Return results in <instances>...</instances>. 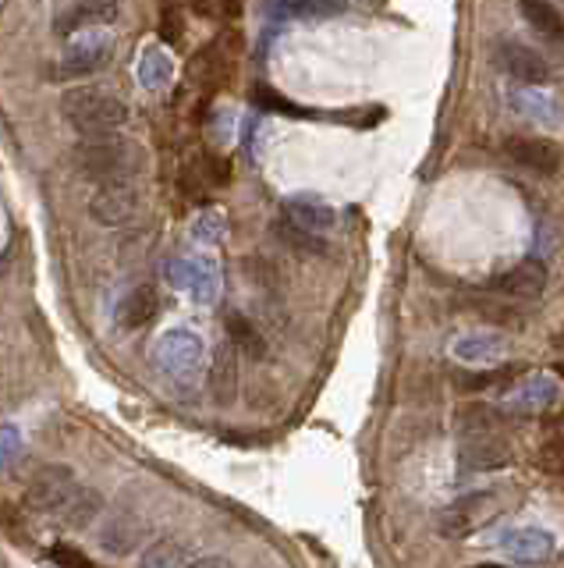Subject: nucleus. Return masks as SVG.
Returning <instances> with one entry per match:
<instances>
[{
  "label": "nucleus",
  "instance_id": "obj_1",
  "mask_svg": "<svg viewBox=\"0 0 564 568\" xmlns=\"http://www.w3.org/2000/svg\"><path fill=\"white\" fill-rule=\"evenodd\" d=\"M75 164L85 178L100 181V186H111V181H132L135 171L143 164V149L132 146L122 136H85L75 146Z\"/></svg>",
  "mask_w": 564,
  "mask_h": 568
},
{
  "label": "nucleus",
  "instance_id": "obj_2",
  "mask_svg": "<svg viewBox=\"0 0 564 568\" xmlns=\"http://www.w3.org/2000/svg\"><path fill=\"white\" fill-rule=\"evenodd\" d=\"M61 111L67 125H72L79 136H111L114 128H122L128 122V104L122 96L104 93V90H67L61 99Z\"/></svg>",
  "mask_w": 564,
  "mask_h": 568
},
{
  "label": "nucleus",
  "instance_id": "obj_3",
  "mask_svg": "<svg viewBox=\"0 0 564 568\" xmlns=\"http://www.w3.org/2000/svg\"><path fill=\"white\" fill-rule=\"evenodd\" d=\"M157 366L175 380H192L202 366V341L192 330H167L160 334L157 348H153Z\"/></svg>",
  "mask_w": 564,
  "mask_h": 568
},
{
  "label": "nucleus",
  "instance_id": "obj_4",
  "mask_svg": "<svg viewBox=\"0 0 564 568\" xmlns=\"http://www.w3.org/2000/svg\"><path fill=\"white\" fill-rule=\"evenodd\" d=\"M143 207V192L135 181H111V186H100L90 199V213L96 224H128L135 213Z\"/></svg>",
  "mask_w": 564,
  "mask_h": 568
},
{
  "label": "nucleus",
  "instance_id": "obj_5",
  "mask_svg": "<svg viewBox=\"0 0 564 568\" xmlns=\"http://www.w3.org/2000/svg\"><path fill=\"white\" fill-rule=\"evenodd\" d=\"M458 459L466 470L476 473H493V470H504L515 459V448H511L508 438H501L498 430H487V433H466L458 448Z\"/></svg>",
  "mask_w": 564,
  "mask_h": 568
},
{
  "label": "nucleus",
  "instance_id": "obj_6",
  "mask_svg": "<svg viewBox=\"0 0 564 568\" xmlns=\"http://www.w3.org/2000/svg\"><path fill=\"white\" fill-rule=\"evenodd\" d=\"M75 473L67 465H43V470L32 476L29 491H25V505L32 512H61L75 494Z\"/></svg>",
  "mask_w": 564,
  "mask_h": 568
},
{
  "label": "nucleus",
  "instance_id": "obj_7",
  "mask_svg": "<svg viewBox=\"0 0 564 568\" xmlns=\"http://www.w3.org/2000/svg\"><path fill=\"white\" fill-rule=\"evenodd\" d=\"M498 61L511 78L525 82V86H543V82H551V61L525 43H501Z\"/></svg>",
  "mask_w": 564,
  "mask_h": 568
},
{
  "label": "nucleus",
  "instance_id": "obj_8",
  "mask_svg": "<svg viewBox=\"0 0 564 568\" xmlns=\"http://www.w3.org/2000/svg\"><path fill=\"white\" fill-rule=\"evenodd\" d=\"M501 547H504V555L515 561H546V558H554L557 537L551 529L522 526V529H508L501 537Z\"/></svg>",
  "mask_w": 564,
  "mask_h": 568
},
{
  "label": "nucleus",
  "instance_id": "obj_9",
  "mask_svg": "<svg viewBox=\"0 0 564 568\" xmlns=\"http://www.w3.org/2000/svg\"><path fill=\"white\" fill-rule=\"evenodd\" d=\"M504 154L515 160L519 167H529L536 175H554L561 167V149L551 139H529V136H515L504 143Z\"/></svg>",
  "mask_w": 564,
  "mask_h": 568
},
{
  "label": "nucleus",
  "instance_id": "obj_10",
  "mask_svg": "<svg viewBox=\"0 0 564 568\" xmlns=\"http://www.w3.org/2000/svg\"><path fill=\"white\" fill-rule=\"evenodd\" d=\"M546 281H551L546 266L540 260H525V263L511 266V271L493 277V288L511 295V298H540L546 292Z\"/></svg>",
  "mask_w": 564,
  "mask_h": 568
},
{
  "label": "nucleus",
  "instance_id": "obj_11",
  "mask_svg": "<svg viewBox=\"0 0 564 568\" xmlns=\"http://www.w3.org/2000/svg\"><path fill=\"white\" fill-rule=\"evenodd\" d=\"M160 313V298H157V288H149V284H139V288H132L122 303H117V313L114 320L117 327L125 330H139L146 324H153V316Z\"/></svg>",
  "mask_w": 564,
  "mask_h": 568
},
{
  "label": "nucleus",
  "instance_id": "obj_12",
  "mask_svg": "<svg viewBox=\"0 0 564 568\" xmlns=\"http://www.w3.org/2000/svg\"><path fill=\"white\" fill-rule=\"evenodd\" d=\"M284 221H292L305 231H316V235H323V231H331L334 221H337V213L331 203H323V199L316 196H295V199H288L284 203Z\"/></svg>",
  "mask_w": 564,
  "mask_h": 568
},
{
  "label": "nucleus",
  "instance_id": "obj_13",
  "mask_svg": "<svg viewBox=\"0 0 564 568\" xmlns=\"http://www.w3.org/2000/svg\"><path fill=\"white\" fill-rule=\"evenodd\" d=\"M111 43L107 40H85L82 46H72L64 54V61H61V75H67V78H79V75H93V72H100L104 69V64L111 61Z\"/></svg>",
  "mask_w": 564,
  "mask_h": 568
},
{
  "label": "nucleus",
  "instance_id": "obj_14",
  "mask_svg": "<svg viewBox=\"0 0 564 568\" xmlns=\"http://www.w3.org/2000/svg\"><path fill=\"white\" fill-rule=\"evenodd\" d=\"M143 537V523L132 519V515H111V523L100 529V547L107 550V555H132L135 544Z\"/></svg>",
  "mask_w": 564,
  "mask_h": 568
},
{
  "label": "nucleus",
  "instance_id": "obj_15",
  "mask_svg": "<svg viewBox=\"0 0 564 568\" xmlns=\"http://www.w3.org/2000/svg\"><path fill=\"white\" fill-rule=\"evenodd\" d=\"M557 395H561V388L554 377H533V380H525L519 391H511V406L519 412H543L557 402Z\"/></svg>",
  "mask_w": 564,
  "mask_h": 568
},
{
  "label": "nucleus",
  "instance_id": "obj_16",
  "mask_svg": "<svg viewBox=\"0 0 564 568\" xmlns=\"http://www.w3.org/2000/svg\"><path fill=\"white\" fill-rule=\"evenodd\" d=\"M104 512V497H100L93 487H79L72 494V501L58 512L61 515V523L64 526H72V529H85V526H93L96 523V515Z\"/></svg>",
  "mask_w": 564,
  "mask_h": 568
},
{
  "label": "nucleus",
  "instance_id": "obj_17",
  "mask_svg": "<svg viewBox=\"0 0 564 568\" xmlns=\"http://www.w3.org/2000/svg\"><path fill=\"white\" fill-rule=\"evenodd\" d=\"M278 239L299 256H327V249H331L323 235H316V231H305V228H299L292 221H284V217L278 221Z\"/></svg>",
  "mask_w": 564,
  "mask_h": 568
},
{
  "label": "nucleus",
  "instance_id": "obj_18",
  "mask_svg": "<svg viewBox=\"0 0 564 568\" xmlns=\"http://www.w3.org/2000/svg\"><path fill=\"white\" fill-rule=\"evenodd\" d=\"M117 19V4H79V8H67L54 19V32L67 36L75 32L82 22H114Z\"/></svg>",
  "mask_w": 564,
  "mask_h": 568
},
{
  "label": "nucleus",
  "instance_id": "obj_19",
  "mask_svg": "<svg viewBox=\"0 0 564 568\" xmlns=\"http://www.w3.org/2000/svg\"><path fill=\"white\" fill-rule=\"evenodd\" d=\"M185 544L181 540H153L146 550H143V558H139V568H185Z\"/></svg>",
  "mask_w": 564,
  "mask_h": 568
},
{
  "label": "nucleus",
  "instance_id": "obj_20",
  "mask_svg": "<svg viewBox=\"0 0 564 568\" xmlns=\"http://www.w3.org/2000/svg\"><path fill=\"white\" fill-rule=\"evenodd\" d=\"M234 348H220L210 366V388L217 395V402H231L234 395Z\"/></svg>",
  "mask_w": 564,
  "mask_h": 568
},
{
  "label": "nucleus",
  "instance_id": "obj_21",
  "mask_svg": "<svg viewBox=\"0 0 564 568\" xmlns=\"http://www.w3.org/2000/svg\"><path fill=\"white\" fill-rule=\"evenodd\" d=\"M522 14L543 40H554V43L564 40V19L557 14V8H551V4H522Z\"/></svg>",
  "mask_w": 564,
  "mask_h": 568
},
{
  "label": "nucleus",
  "instance_id": "obj_22",
  "mask_svg": "<svg viewBox=\"0 0 564 568\" xmlns=\"http://www.w3.org/2000/svg\"><path fill=\"white\" fill-rule=\"evenodd\" d=\"M451 353L461 362H487V359H498L504 353V345L498 338H483V334H472V338H461L455 341Z\"/></svg>",
  "mask_w": 564,
  "mask_h": 568
},
{
  "label": "nucleus",
  "instance_id": "obj_23",
  "mask_svg": "<svg viewBox=\"0 0 564 568\" xmlns=\"http://www.w3.org/2000/svg\"><path fill=\"white\" fill-rule=\"evenodd\" d=\"M228 338H231V348H238V353H246L252 359L263 356V338L255 334V327L246 320V316H238V313L228 316Z\"/></svg>",
  "mask_w": 564,
  "mask_h": 568
},
{
  "label": "nucleus",
  "instance_id": "obj_24",
  "mask_svg": "<svg viewBox=\"0 0 564 568\" xmlns=\"http://www.w3.org/2000/svg\"><path fill=\"white\" fill-rule=\"evenodd\" d=\"M139 78L143 86L149 90H160L170 82V57L160 54V50H146V54L139 57Z\"/></svg>",
  "mask_w": 564,
  "mask_h": 568
},
{
  "label": "nucleus",
  "instance_id": "obj_25",
  "mask_svg": "<svg viewBox=\"0 0 564 568\" xmlns=\"http://www.w3.org/2000/svg\"><path fill=\"white\" fill-rule=\"evenodd\" d=\"M22 455V441H19V433H14L11 427H0V473L11 470L14 462H19Z\"/></svg>",
  "mask_w": 564,
  "mask_h": 568
},
{
  "label": "nucleus",
  "instance_id": "obj_26",
  "mask_svg": "<svg viewBox=\"0 0 564 568\" xmlns=\"http://www.w3.org/2000/svg\"><path fill=\"white\" fill-rule=\"evenodd\" d=\"M50 561L61 565V568H93V561L82 555V550L75 547H67V544H58V547H50Z\"/></svg>",
  "mask_w": 564,
  "mask_h": 568
},
{
  "label": "nucleus",
  "instance_id": "obj_27",
  "mask_svg": "<svg viewBox=\"0 0 564 568\" xmlns=\"http://www.w3.org/2000/svg\"><path fill=\"white\" fill-rule=\"evenodd\" d=\"M181 32H185V25H181V11H178V8H164V11H160V36H164L167 43H178V40H181Z\"/></svg>",
  "mask_w": 564,
  "mask_h": 568
},
{
  "label": "nucleus",
  "instance_id": "obj_28",
  "mask_svg": "<svg viewBox=\"0 0 564 568\" xmlns=\"http://www.w3.org/2000/svg\"><path fill=\"white\" fill-rule=\"evenodd\" d=\"M504 377H508V370H493V374H480V377H466L461 383H466V388H490V383H498Z\"/></svg>",
  "mask_w": 564,
  "mask_h": 568
},
{
  "label": "nucleus",
  "instance_id": "obj_29",
  "mask_svg": "<svg viewBox=\"0 0 564 568\" xmlns=\"http://www.w3.org/2000/svg\"><path fill=\"white\" fill-rule=\"evenodd\" d=\"M185 568H231V561H228V558H220V555H202V558H196V561H188Z\"/></svg>",
  "mask_w": 564,
  "mask_h": 568
},
{
  "label": "nucleus",
  "instance_id": "obj_30",
  "mask_svg": "<svg viewBox=\"0 0 564 568\" xmlns=\"http://www.w3.org/2000/svg\"><path fill=\"white\" fill-rule=\"evenodd\" d=\"M472 568H504V565H493V561H487V565H472Z\"/></svg>",
  "mask_w": 564,
  "mask_h": 568
}]
</instances>
